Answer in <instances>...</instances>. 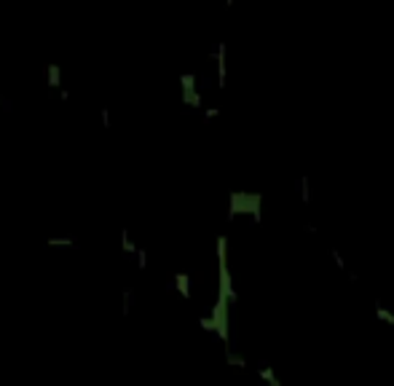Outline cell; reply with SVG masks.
Returning a JSON list of instances; mask_svg holds the SVG:
<instances>
[{
	"label": "cell",
	"instance_id": "6da1fadb",
	"mask_svg": "<svg viewBox=\"0 0 394 386\" xmlns=\"http://www.w3.org/2000/svg\"><path fill=\"white\" fill-rule=\"evenodd\" d=\"M121 247H124V252H126V255L137 252V250H134V244H131V239H129V233H124V236H121Z\"/></svg>",
	"mask_w": 394,
	"mask_h": 386
}]
</instances>
